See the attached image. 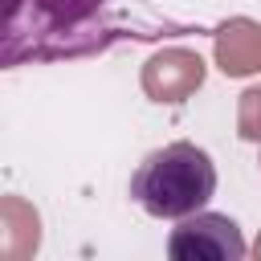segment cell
Wrapping results in <instances>:
<instances>
[{
    "mask_svg": "<svg viewBox=\"0 0 261 261\" xmlns=\"http://www.w3.org/2000/svg\"><path fill=\"white\" fill-rule=\"evenodd\" d=\"M122 33L110 0H4V69L20 61H65L110 49Z\"/></svg>",
    "mask_w": 261,
    "mask_h": 261,
    "instance_id": "cell-1",
    "label": "cell"
},
{
    "mask_svg": "<svg viewBox=\"0 0 261 261\" xmlns=\"http://www.w3.org/2000/svg\"><path fill=\"white\" fill-rule=\"evenodd\" d=\"M216 192V167L208 151L196 143H167L151 151L139 171L130 175V200L159 216V220H184L200 212Z\"/></svg>",
    "mask_w": 261,
    "mask_h": 261,
    "instance_id": "cell-2",
    "label": "cell"
},
{
    "mask_svg": "<svg viewBox=\"0 0 261 261\" xmlns=\"http://www.w3.org/2000/svg\"><path fill=\"white\" fill-rule=\"evenodd\" d=\"M167 253L171 257H196V261H241L245 241H241L237 220H228L220 212H192L175 224Z\"/></svg>",
    "mask_w": 261,
    "mask_h": 261,
    "instance_id": "cell-3",
    "label": "cell"
},
{
    "mask_svg": "<svg viewBox=\"0 0 261 261\" xmlns=\"http://www.w3.org/2000/svg\"><path fill=\"white\" fill-rule=\"evenodd\" d=\"M204 82V61L192 49H163L143 65V90L155 102H184Z\"/></svg>",
    "mask_w": 261,
    "mask_h": 261,
    "instance_id": "cell-4",
    "label": "cell"
},
{
    "mask_svg": "<svg viewBox=\"0 0 261 261\" xmlns=\"http://www.w3.org/2000/svg\"><path fill=\"white\" fill-rule=\"evenodd\" d=\"M216 65L228 77H245L261 69V24L253 20H228L216 33Z\"/></svg>",
    "mask_w": 261,
    "mask_h": 261,
    "instance_id": "cell-5",
    "label": "cell"
},
{
    "mask_svg": "<svg viewBox=\"0 0 261 261\" xmlns=\"http://www.w3.org/2000/svg\"><path fill=\"white\" fill-rule=\"evenodd\" d=\"M241 135L261 143V90L241 94Z\"/></svg>",
    "mask_w": 261,
    "mask_h": 261,
    "instance_id": "cell-6",
    "label": "cell"
},
{
    "mask_svg": "<svg viewBox=\"0 0 261 261\" xmlns=\"http://www.w3.org/2000/svg\"><path fill=\"white\" fill-rule=\"evenodd\" d=\"M257 257H261V241H257Z\"/></svg>",
    "mask_w": 261,
    "mask_h": 261,
    "instance_id": "cell-7",
    "label": "cell"
}]
</instances>
